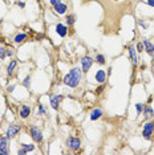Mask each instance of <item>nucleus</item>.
<instances>
[{
    "mask_svg": "<svg viewBox=\"0 0 154 155\" xmlns=\"http://www.w3.org/2000/svg\"><path fill=\"white\" fill-rule=\"evenodd\" d=\"M81 74H82V70L80 68H72L70 72L68 74L64 77V84L69 87H77L81 81Z\"/></svg>",
    "mask_w": 154,
    "mask_h": 155,
    "instance_id": "nucleus-1",
    "label": "nucleus"
},
{
    "mask_svg": "<svg viewBox=\"0 0 154 155\" xmlns=\"http://www.w3.org/2000/svg\"><path fill=\"white\" fill-rule=\"evenodd\" d=\"M66 146L70 150H79L80 146H81V139L77 138V136H69L68 141H66Z\"/></svg>",
    "mask_w": 154,
    "mask_h": 155,
    "instance_id": "nucleus-2",
    "label": "nucleus"
},
{
    "mask_svg": "<svg viewBox=\"0 0 154 155\" xmlns=\"http://www.w3.org/2000/svg\"><path fill=\"white\" fill-rule=\"evenodd\" d=\"M153 131H154V123L153 122H146L144 126V130H142V135H144L145 139H151Z\"/></svg>",
    "mask_w": 154,
    "mask_h": 155,
    "instance_id": "nucleus-3",
    "label": "nucleus"
},
{
    "mask_svg": "<svg viewBox=\"0 0 154 155\" xmlns=\"http://www.w3.org/2000/svg\"><path fill=\"white\" fill-rule=\"evenodd\" d=\"M93 59L90 56H84L81 59V65H82V73H88V70L90 69V66L93 65Z\"/></svg>",
    "mask_w": 154,
    "mask_h": 155,
    "instance_id": "nucleus-4",
    "label": "nucleus"
},
{
    "mask_svg": "<svg viewBox=\"0 0 154 155\" xmlns=\"http://www.w3.org/2000/svg\"><path fill=\"white\" fill-rule=\"evenodd\" d=\"M20 130H21V127L19 125H10L8 129H7V136L8 138H15L20 133Z\"/></svg>",
    "mask_w": 154,
    "mask_h": 155,
    "instance_id": "nucleus-5",
    "label": "nucleus"
},
{
    "mask_svg": "<svg viewBox=\"0 0 154 155\" xmlns=\"http://www.w3.org/2000/svg\"><path fill=\"white\" fill-rule=\"evenodd\" d=\"M31 136L32 139L35 141V142L40 143L41 141H43V133H41V130L39 129V127H32L31 129Z\"/></svg>",
    "mask_w": 154,
    "mask_h": 155,
    "instance_id": "nucleus-6",
    "label": "nucleus"
},
{
    "mask_svg": "<svg viewBox=\"0 0 154 155\" xmlns=\"http://www.w3.org/2000/svg\"><path fill=\"white\" fill-rule=\"evenodd\" d=\"M61 101H63V96H60V94H53V96H50V106H52L55 110L59 109Z\"/></svg>",
    "mask_w": 154,
    "mask_h": 155,
    "instance_id": "nucleus-7",
    "label": "nucleus"
},
{
    "mask_svg": "<svg viewBox=\"0 0 154 155\" xmlns=\"http://www.w3.org/2000/svg\"><path fill=\"white\" fill-rule=\"evenodd\" d=\"M129 57H130V61H132L133 66L137 65L138 62V57H137V50H135V47H129Z\"/></svg>",
    "mask_w": 154,
    "mask_h": 155,
    "instance_id": "nucleus-8",
    "label": "nucleus"
},
{
    "mask_svg": "<svg viewBox=\"0 0 154 155\" xmlns=\"http://www.w3.org/2000/svg\"><path fill=\"white\" fill-rule=\"evenodd\" d=\"M56 32L60 34V36H61V37H65L66 33H68V28H66V25L59 23V24L56 25Z\"/></svg>",
    "mask_w": 154,
    "mask_h": 155,
    "instance_id": "nucleus-9",
    "label": "nucleus"
},
{
    "mask_svg": "<svg viewBox=\"0 0 154 155\" xmlns=\"http://www.w3.org/2000/svg\"><path fill=\"white\" fill-rule=\"evenodd\" d=\"M101 117H102V109L96 107V109L92 110V113H90V119L92 121H97L98 118H101Z\"/></svg>",
    "mask_w": 154,
    "mask_h": 155,
    "instance_id": "nucleus-10",
    "label": "nucleus"
},
{
    "mask_svg": "<svg viewBox=\"0 0 154 155\" xmlns=\"http://www.w3.org/2000/svg\"><path fill=\"white\" fill-rule=\"evenodd\" d=\"M95 78H96V81H97L98 84H104L105 78H106V73H105V70H97Z\"/></svg>",
    "mask_w": 154,
    "mask_h": 155,
    "instance_id": "nucleus-11",
    "label": "nucleus"
},
{
    "mask_svg": "<svg viewBox=\"0 0 154 155\" xmlns=\"http://www.w3.org/2000/svg\"><path fill=\"white\" fill-rule=\"evenodd\" d=\"M19 114H20V117H21L23 119H27V118L29 117V114H31V109H29L28 106H21V107H20Z\"/></svg>",
    "mask_w": 154,
    "mask_h": 155,
    "instance_id": "nucleus-12",
    "label": "nucleus"
},
{
    "mask_svg": "<svg viewBox=\"0 0 154 155\" xmlns=\"http://www.w3.org/2000/svg\"><path fill=\"white\" fill-rule=\"evenodd\" d=\"M144 115H145V118L146 119H151V118L154 117V110L151 109V106H145V109H144Z\"/></svg>",
    "mask_w": 154,
    "mask_h": 155,
    "instance_id": "nucleus-13",
    "label": "nucleus"
},
{
    "mask_svg": "<svg viewBox=\"0 0 154 155\" xmlns=\"http://www.w3.org/2000/svg\"><path fill=\"white\" fill-rule=\"evenodd\" d=\"M16 65H17V61H16V60H12V61L10 62L8 69H7V73H8L10 77H12L13 76V72H15V69H16Z\"/></svg>",
    "mask_w": 154,
    "mask_h": 155,
    "instance_id": "nucleus-14",
    "label": "nucleus"
},
{
    "mask_svg": "<svg viewBox=\"0 0 154 155\" xmlns=\"http://www.w3.org/2000/svg\"><path fill=\"white\" fill-rule=\"evenodd\" d=\"M66 10H68L66 4H63V3L57 4V6L55 7V11H56L57 13H60V15H64V13H66Z\"/></svg>",
    "mask_w": 154,
    "mask_h": 155,
    "instance_id": "nucleus-15",
    "label": "nucleus"
},
{
    "mask_svg": "<svg viewBox=\"0 0 154 155\" xmlns=\"http://www.w3.org/2000/svg\"><path fill=\"white\" fill-rule=\"evenodd\" d=\"M27 40V34L25 33H17L15 36V39H13V41H15L16 44H20V43H23V41H25Z\"/></svg>",
    "mask_w": 154,
    "mask_h": 155,
    "instance_id": "nucleus-16",
    "label": "nucleus"
},
{
    "mask_svg": "<svg viewBox=\"0 0 154 155\" xmlns=\"http://www.w3.org/2000/svg\"><path fill=\"white\" fill-rule=\"evenodd\" d=\"M153 44L150 43L149 40H144V48H145V50L148 52V54H150V52H151V49H153Z\"/></svg>",
    "mask_w": 154,
    "mask_h": 155,
    "instance_id": "nucleus-17",
    "label": "nucleus"
},
{
    "mask_svg": "<svg viewBox=\"0 0 154 155\" xmlns=\"http://www.w3.org/2000/svg\"><path fill=\"white\" fill-rule=\"evenodd\" d=\"M8 136H3L0 139V149H8Z\"/></svg>",
    "mask_w": 154,
    "mask_h": 155,
    "instance_id": "nucleus-18",
    "label": "nucleus"
},
{
    "mask_svg": "<svg viewBox=\"0 0 154 155\" xmlns=\"http://www.w3.org/2000/svg\"><path fill=\"white\" fill-rule=\"evenodd\" d=\"M76 21V16L75 15H68L66 16V25H73Z\"/></svg>",
    "mask_w": 154,
    "mask_h": 155,
    "instance_id": "nucleus-19",
    "label": "nucleus"
},
{
    "mask_svg": "<svg viewBox=\"0 0 154 155\" xmlns=\"http://www.w3.org/2000/svg\"><path fill=\"white\" fill-rule=\"evenodd\" d=\"M145 109V105L144 103H135V110H137V114H141L144 112Z\"/></svg>",
    "mask_w": 154,
    "mask_h": 155,
    "instance_id": "nucleus-20",
    "label": "nucleus"
},
{
    "mask_svg": "<svg viewBox=\"0 0 154 155\" xmlns=\"http://www.w3.org/2000/svg\"><path fill=\"white\" fill-rule=\"evenodd\" d=\"M96 62H98V64H101V65H104L105 64V57L102 56V54H97V56H96Z\"/></svg>",
    "mask_w": 154,
    "mask_h": 155,
    "instance_id": "nucleus-21",
    "label": "nucleus"
},
{
    "mask_svg": "<svg viewBox=\"0 0 154 155\" xmlns=\"http://www.w3.org/2000/svg\"><path fill=\"white\" fill-rule=\"evenodd\" d=\"M135 50L138 53H141L142 50H145V48H144V43H137V45H135Z\"/></svg>",
    "mask_w": 154,
    "mask_h": 155,
    "instance_id": "nucleus-22",
    "label": "nucleus"
},
{
    "mask_svg": "<svg viewBox=\"0 0 154 155\" xmlns=\"http://www.w3.org/2000/svg\"><path fill=\"white\" fill-rule=\"evenodd\" d=\"M39 114H40V115H45V114H47V109H44V106L41 105V103L39 105Z\"/></svg>",
    "mask_w": 154,
    "mask_h": 155,
    "instance_id": "nucleus-23",
    "label": "nucleus"
},
{
    "mask_svg": "<svg viewBox=\"0 0 154 155\" xmlns=\"http://www.w3.org/2000/svg\"><path fill=\"white\" fill-rule=\"evenodd\" d=\"M23 149L27 150V151H32V150H35V145H23Z\"/></svg>",
    "mask_w": 154,
    "mask_h": 155,
    "instance_id": "nucleus-24",
    "label": "nucleus"
},
{
    "mask_svg": "<svg viewBox=\"0 0 154 155\" xmlns=\"http://www.w3.org/2000/svg\"><path fill=\"white\" fill-rule=\"evenodd\" d=\"M29 81H31V76H27V77L23 80V85L25 87H29Z\"/></svg>",
    "mask_w": 154,
    "mask_h": 155,
    "instance_id": "nucleus-25",
    "label": "nucleus"
},
{
    "mask_svg": "<svg viewBox=\"0 0 154 155\" xmlns=\"http://www.w3.org/2000/svg\"><path fill=\"white\" fill-rule=\"evenodd\" d=\"M6 56H7V52H6V49H4V48H1V47H0V59H1V60H4V59H6Z\"/></svg>",
    "mask_w": 154,
    "mask_h": 155,
    "instance_id": "nucleus-26",
    "label": "nucleus"
},
{
    "mask_svg": "<svg viewBox=\"0 0 154 155\" xmlns=\"http://www.w3.org/2000/svg\"><path fill=\"white\" fill-rule=\"evenodd\" d=\"M49 1H50V4H52V6H53V7H56L57 4H60V3H61V0H49Z\"/></svg>",
    "mask_w": 154,
    "mask_h": 155,
    "instance_id": "nucleus-27",
    "label": "nucleus"
},
{
    "mask_svg": "<svg viewBox=\"0 0 154 155\" xmlns=\"http://www.w3.org/2000/svg\"><path fill=\"white\" fill-rule=\"evenodd\" d=\"M138 24H139V27H142L144 29H148V24H146L145 21H139Z\"/></svg>",
    "mask_w": 154,
    "mask_h": 155,
    "instance_id": "nucleus-28",
    "label": "nucleus"
},
{
    "mask_svg": "<svg viewBox=\"0 0 154 155\" xmlns=\"http://www.w3.org/2000/svg\"><path fill=\"white\" fill-rule=\"evenodd\" d=\"M102 90H104V85H101L100 87H97V89H96V93H97V94H101V92H102Z\"/></svg>",
    "mask_w": 154,
    "mask_h": 155,
    "instance_id": "nucleus-29",
    "label": "nucleus"
},
{
    "mask_svg": "<svg viewBox=\"0 0 154 155\" xmlns=\"http://www.w3.org/2000/svg\"><path fill=\"white\" fill-rule=\"evenodd\" d=\"M7 56H8V57H12L13 56V52L11 49H8V50H7Z\"/></svg>",
    "mask_w": 154,
    "mask_h": 155,
    "instance_id": "nucleus-30",
    "label": "nucleus"
},
{
    "mask_svg": "<svg viewBox=\"0 0 154 155\" xmlns=\"http://www.w3.org/2000/svg\"><path fill=\"white\" fill-rule=\"evenodd\" d=\"M27 152H28V151H27V150H24V149H20V150H19V154H20V155L27 154Z\"/></svg>",
    "mask_w": 154,
    "mask_h": 155,
    "instance_id": "nucleus-31",
    "label": "nucleus"
},
{
    "mask_svg": "<svg viewBox=\"0 0 154 155\" xmlns=\"http://www.w3.org/2000/svg\"><path fill=\"white\" fill-rule=\"evenodd\" d=\"M148 4L150 7H154V0H148Z\"/></svg>",
    "mask_w": 154,
    "mask_h": 155,
    "instance_id": "nucleus-32",
    "label": "nucleus"
},
{
    "mask_svg": "<svg viewBox=\"0 0 154 155\" xmlns=\"http://www.w3.org/2000/svg\"><path fill=\"white\" fill-rule=\"evenodd\" d=\"M13 89H15V85H11V86L8 87V92H12Z\"/></svg>",
    "mask_w": 154,
    "mask_h": 155,
    "instance_id": "nucleus-33",
    "label": "nucleus"
},
{
    "mask_svg": "<svg viewBox=\"0 0 154 155\" xmlns=\"http://www.w3.org/2000/svg\"><path fill=\"white\" fill-rule=\"evenodd\" d=\"M150 56L154 59V47H153V49H151V52H150Z\"/></svg>",
    "mask_w": 154,
    "mask_h": 155,
    "instance_id": "nucleus-34",
    "label": "nucleus"
},
{
    "mask_svg": "<svg viewBox=\"0 0 154 155\" xmlns=\"http://www.w3.org/2000/svg\"><path fill=\"white\" fill-rule=\"evenodd\" d=\"M0 154H1V151H0Z\"/></svg>",
    "mask_w": 154,
    "mask_h": 155,
    "instance_id": "nucleus-35",
    "label": "nucleus"
}]
</instances>
